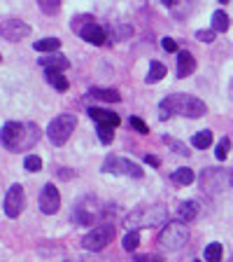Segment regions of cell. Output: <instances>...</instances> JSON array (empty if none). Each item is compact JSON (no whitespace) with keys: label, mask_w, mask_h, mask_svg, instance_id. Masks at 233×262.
<instances>
[{"label":"cell","mask_w":233,"mask_h":262,"mask_svg":"<svg viewBox=\"0 0 233 262\" xmlns=\"http://www.w3.org/2000/svg\"><path fill=\"white\" fill-rule=\"evenodd\" d=\"M196 71V59L191 52H177V77L179 80H185V77H189L191 73Z\"/></svg>","instance_id":"cell-14"},{"label":"cell","mask_w":233,"mask_h":262,"mask_svg":"<svg viewBox=\"0 0 233 262\" xmlns=\"http://www.w3.org/2000/svg\"><path fill=\"white\" fill-rule=\"evenodd\" d=\"M196 40H198V42H205V45L215 42V31H212V28H208V31H196Z\"/></svg>","instance_id":"cell-32"},{"label":"cell","mask_w":233,"mask_h":262,"mask_svg":"<svg viewBox=\"0 0 233 262\" xmlns=\"http://www.w3.org/2000/svg\"><path fill=\"white\" fill-rule=\"evenodd\" d=\"M121 246H124V251H136L138 246H140V234L138 232H126L124 241H121Z\"/></svg>","instance_id":"cell-26"},{"label":"cell","mask_w":233,"mask_h":262,"mask_svg":"<svg viewBox=\"0 0 233 262\" xmlns=\"http://www.w3.org/2000/svg\"><path fill=\"white\" fill-rule=\"evenodd\" d=\"M228 185H233V169L228 171Z\"/></svg>","instance_id":"cell-36"},{"label":"cell","mask_w":233,"mask_h":262,"mask_svg":"<svg viewBox=\"0 0 233 262\" xmlns=\"http://www.w3.org/2000/svg\"><path fill=\"white\" fill-rule=\"evenodd\" d=\"M3 208H5L7 218H19L21 211L26 208V192H23V187L19 185V183H14V185L7 190L5 202H3Z\"/></svg>","instance_id":"cell-8"},{"label":"cell","mask_w":233,"mask_h":262,"mask_svg":"<svg viewBox=\"0 0 233 262\" xmlns=\"http://www.w3.org/2000/svg\"><path fill=\"white\" fill-rule=\"evenodd\" d=\"M112 239H114V227L110 223H103V225H96L91 232H87L82 236V246L89 253H100L105 246H110Z\"/></svg>","instance_id":"cell-6"},{"label":"cell","mask_w":233,"mask_h":262,"mask_svg":"<svg viewBox=\"0 0 233 262\" xmlns=\"http://www.w3.org/2000/svg\"><path fill=\"white\" fill-rule=\"evenodd\" d=\"M40 66H42L44 71L63 73L70 68V61H68V56H63V54H49V56H44V59H40Z\"/></svg>","instance_id":"cell-15"},{"label":"cell","mask_w":233,"mask_h":262,"mask_svg":"<svg viewBox=\"0 0 233 262\" xmlns=\"http://www.w3.org/2000/svg\"><path fill=\"white\" fill-rule=\"evenodd\" d=\"M89 117H91L98 126H112V129H117V126L121 124L119 115L110 113V110H105V108H89Z\"/></svg>","instance_id":"cell-13"},{"label":"cell","mask_w":233,"mask_h":262,"mask_svg":"<svg viewBox=\"0 0 233 262\" xmlns=\"http://www.w3.org/2000/svg\"><path fill=\"white\" fill-rule=\"evenodd\" d=\"M170 178H173V183H177V185H191L196 180V173L189 166H179V169H175L173 173H170Z\"/></svg>","instance_id":"cell-19"},{"label":"cell","mask_w":233,"mask_h":262,"mask_svg":"<svg viewBox=\"0 0 233 262\" xmlns=\"http://www.w3.org/2000/svg\"><path fill=\"white\" fill-rule=\"evenodd\" d=\"M59 208H61L59 190H56L54 183H47V185L42 187V192H40V211H42L44 215H54Z\"/></svg>","instance_id":"cell-10"},{"label":"cell","mask_w":233,"mask_h":262,"mask_svg":"<svg viewBox=\"0 0 233 262\" xmlns=\"http://www.w3.org/2000/svg\"><path fill=\"white\" fill-rule=\"evenodd\" d=\"M182 110V94H170L159 103V120H168L173 115H179Z\"/></svg>","instance_id":"cell-12"},{"label":"cell","mask_w":233,"mask_h":262,"mask_svg":"<svg viewBox=\"0 0 233 262\" xmlns=\"http://www.w3.org/2000/svg\"><path fill=\"white\" fill-rule=\"evenodd\" d=\"M161 47L166 49V52H177V42H175L173 38H163L161 40Z\"/></svg>","instance_id":"cell-34"},{"label":"cell","mask_w":233,"mask_h":262,"mask_svg":"<svg viewBox=\"0 0 233 262\" xmlns=\"http://www.w3.org/2000/svg\"><path fill=\"white\" fill-rule=\"evenodd\" d=\"M103 173H114V176H131V178H142L145 171H142L140 164L131 162V159L117 157V155H108L103 162Z\"/></svg>","instance_id":"cell-7"},{"label":"cell","mask_w":233,"mask_h":262,"mask_svg":"<svg viewBox=\"0 0 233 262\" xmlns=\"http://www.w3.org/2000/svg\"><path fill=\"white\" fill-rule=\"evenodd\" d=\"M40 10H42L44 14L54 16V14H59L61 3H59V0H40Z\"/></svg>","instance_id":"cell-28"},{"label":"cell","mask_w":233,"mask_h":262,"mask_svg":"<svg viewBox=\"0 0 233 262\" xmlns=\"http://www.w3.org/2000/svg\"><path fill=\"white\" fill-rule=\"evenodd\" d=\"M163 143L168 147H173V152L175 155H179V157H189V147L185 145V143H179V141H175V138H170V136H163Z\"/></svg>","instance_id":"cell-25"},{"label":"cell","mask_w":233,"mask_h":262,"mask_svg":"<svg viewBox=\"0 0 233 262\" xmlns=\"http://www.w3.org/2000/svg\"><path fill=\"white\" fill-rule=\"evenodd\" d=\"M72 31H77L82 40H87L89 45H96V47L105 45V40H108V31L100 24L93 21V16H89V14L72 19Z\"/></svg>","instance_id":"cell-4"},{"label":"cell","mask_w":233,"mask_h":262,"mask_svg":"<svg viewBox=\"0 0 233 262\" xmlns=\"http://www.w3.org/2000/svg\"><path fill=\"white\" fill-rule=\"evenodd\" d=\"M136 262H163V257L157 253H136Z\"/></svg>","instance_id":"cell-33"},{"label":"cell","mask_w":233,"mask_h":262,"mask_svg":"<svg viewBox=\"0 0 233 262\" xmlns=\"http://www.w3.org/2000/svg\"><path fill=\"white\" fill-rule=\"evenodd\" d=\"M145 162H147V164H152V166H159V164H161L157 157H152V155H147V157H145Z\"/></svg>","instance_id":"cell-35"},{"label":"cell","mask_w":233,"mask_h":262,"mask_svg":"<svg viewBox=\"0 0 233 262\" xmlns=\"http://www.w3.org/2000/svg\"><path fill=\"white\" fill-rule=\"evenodd\" d=\"M31 26L21 19H5L0 21V38H5L7 42H19V40H26L31 35Z\"/></svg>","instance_id":"cell-9"},{"label":"cell","mask_w":233,"mask_h":262,"mask_svg":"<svg viewBox=\"0 0 233 262\" xmlns=\"http://www.w3.org/2000/svg\"><path fill=\"white\" fill-rule=\"evenodd\" d=\"M187 241H189V227L185 223H179V220L177 223H168L157 236V244L163 251H179Z\"/></svg>","instance_id":"cell-3"},{"label":"cell","mask_w":233,"mask_h":262,"mask_svg":"<svg viewBox=\"0 0 233 262\" xmlns=\"http://www.w3.org/2000/svg\"><path fill=\"white\" fill-rule=\"evenodd\" d=\"M198 211H201V206H198V202H194V199H189V202H182L177 208V218L179 223H191V220L198 215Z\"/></svg>","instance_id":"cell-16"},{"label":"cell","mask_w":233,"mask_h":262,"mask_svg":"<svg viewBox=\"0 0 233 262\" xmlns=\"http://www.w3.org/2000/svg\"><path fill=\"white\" fill-rule=\"evenodd\" d=\"M75 126H77L75 115H70V113L56 115L54 120L49 122V126H47V136H49V141L54 143V145H63V143H68V138L72 136Z\"/></svg>","instance_id":"cell-5"},{"label":"cell","mask_w":233,"mask_h":262,"mask_svg":"<svg viewBox=\"0 0 233 262\" xmlns=\"http://www.w3.org/2000/svg\"><path fill=\"white\" fill-rule=\"evenodd\" d=\"M168 223V211L163 206H142L131 211L124 218V227L128 232H138L145 227H166Z\"/></svg>","instance_id":"cell-2"},{"label":"cell","mask_w":233,"mask_h":262,"mask_svg":"<svg viewBox=\"0 0 233 262\" xmlns=\"http://www.w3.org/2000/svg\"><path fill=\"white\" fill-rule=\"evenodd\" d=\"M0 61H3V56H0Z\"/></svg>","instance_id":"cell-39"},{"label":"cell","mask_w":233,"mask_h":262,"mask_svg":"<svg viewBox=\"0 0 233 262\" xmlns=\"http://www.w3.org/2000/svg\"><path fill=\"white\" fill-rule=\"evenodd\" d=\"M166 66L161 63V61H152L149 63V71H147V77H145V82L147 84H157V82H161L163 77H166Z\"/></svg>","instance_id":"cell-18"},{"label":"cell","mask_w":233,"mask_h":262,"mask_svg":"<svg viewBox=\"0 0 233 262\" xmlns=\"http://www.w3.org/2000/svg\"><path fill=\"white\" fill-rule=\"evenodd\" d=\"M228 26H231V21H228L226 12H224V10L212 12V31H215V33H226Z\"/></svg>","instance_id":"cell-21"},{"label":"cell","mask_w":233,"mask_h":262,"mask_svg":"<svg viewBox=\"0 0 233 262\" xmlns=\"http://www.w3.org/2000/svg\"><path fill=\"white\" fill-rule=\"evenodd\" d=\"M98 138H100L103 145H110L114 141V129L112 126H98Z\"/></svg>","instance_id":"cell-30"},{"label":"cell","mask_w":233,"mask_h":262,"mask_svg":"<svg viewBox=\"0 0 233 262\" xmlns=\"http://www.w3.org/2000/svg\"><path fill=\"white\" fill-rule=\"evenodd\" d=\"M23 169L35 173V171L42 169V159H40L38 155H26V157H23Z\"/></svg>","instance_id":"cell-27"},{"label":"cell","mask_w":233,"mask_h":262,"mask_svg":"<svg viewBox=\"0 0 233 262\" xmlns=\"http://www.w3.org/2000/svg\"><path fill=\"white\" fill-rule=\"evenodd\" d=\"M194 262H201V260H194Z\"/></svg>","instance_id":"cell-38"},{"label":"cell","mask_w":233,"mask_h":262,"mask_svg":"<svg viewBox=\"0 0 233 262\" xmlns=\"http://www.w3.org/2000/svg\"><path fill=\"white\" fill-rule=\"evenodd\" d=\"M59 47H61L59 38H42V40H35V42H33L35 52H56Z\"/></svg>","instance_id":"cell-23"},{"label":"cell","mask_w":233,"mask_h":262,"mask_svg":"<svg viewBox=\"0 0 233 262\" xmlns=\"http://www.w3.org/2000/svg\"><path fill=\"white\" fill-rule=\"evenodd\" d=\"M80 262H100V260H93V257H84V260H80Z\"/></svg>","instance_id":"cell-37"},{"label":"cell","mask_w":233,"mask_h":262,"mask_svg":"<svg viewBox=\"0 0 233 262\" xmlns=\"http://www.w3.org/2000/svg\"><path fill=\"white\" fill-rule=\"evenodd\" d=\"M191 145L198 147V150H208V147L212 145V131H198V134H194V138H191Z\"/></svg>","instance_id":"cell-24"},{"label":"cell","mask_w":233,"mask_h":262,"mask_svg":"<svg viewBox=\"0 0 233 262\" xmlns=\"http://www.w3.org/2000/svg\"><path fill=\"white\" fill-rule=\"evenodd\" d=\"M205 113H208V105L203 103L201 98L182 94V110H179V115H185V117H191V120H198V117H203Z\"/></svg>","instance_id":"cell-11"},{"label":"cell","mask_w":233,"mask_h":262,"mask_svg":"<svg viewBox=\"0 0 233 262\" xmlns=\"http://www.w3.org/2000/svg\"><path fill=\"white\" fill-rule=\"evenodd\" d=\"M89 96L98 98V101H105V103H119L121 101V94L117 89H100V87H93L89 89Z\"/></svg>","instance_id":"cell-17"},{"label":"cell","mask_w":233,"mask_h":262,"mask_svg":"<svg viewBox=\"0 0 233 262\" xmlns=\"http://www.w3.org/2000/svg\"><path fill=\"white\" fill-rule=\"evenodd\" d=\"M128 126H131V129H136L138 134H149V126H147L145 122L140 120V117H131V120H128Z\"/></svg>","instance_id":"cell-31"},{"label":"cell","mask_w":233,"mask_h":262,"mask_svg":"<svg viewBox=\"0 0 233 262\" xmlns=\"http://www.w3.org/2000/svg\"><path fill=\"white\" fill-rule=\"evenodd\" d=\"M228 150H231V138H226V136H224L222 141L217 143V152H215V155H217V159H219V162H224V159L228 157Z\"/></svg>","instance_id":"cell-29"},{"label":"cell","mask_w":233,"mask_h":262,"mask_svg":"<svg viewBox=\"0 0 233 262\" xmlns=\"http://www.w3.org/2000/svg\"><path fill=\"white\" fill-rule=\"evenodd\" d=\"M40 134L35 122H7L0 129V145L10 152H28L40 141Z\"/></svg>","instance_id":"cell-1"},{"label":"cell","mask_w":233,"mask_h":262,"mask_svg":"<svg viewBox=\"0 0 233 262\" xmlns=\"http://www.w3.org/2000/svg\"><path fill=\"white\" fill-rule=\"evenodd\" d=\"M222 255H224V246L219 244V241H212V244H208L205 246V253H203L205 262H222Z\"/></svg>","instance_id":"cell-22"},{"label":"cell","mask_w":233,"mask_h":262,"mask_svg":"<svg viewBox=\"0 0 233 262\" xmlns=\"http://www.w3.org/2000/svg\"><path fill=\"white\" fill-rule=\"evenodd\" d=\"M44 77H47V82L56 92H68V87H70V82L65 80L63 73H59V71H44Z\"/></svg>","instance_id":"cell-20"}]
</instances>
